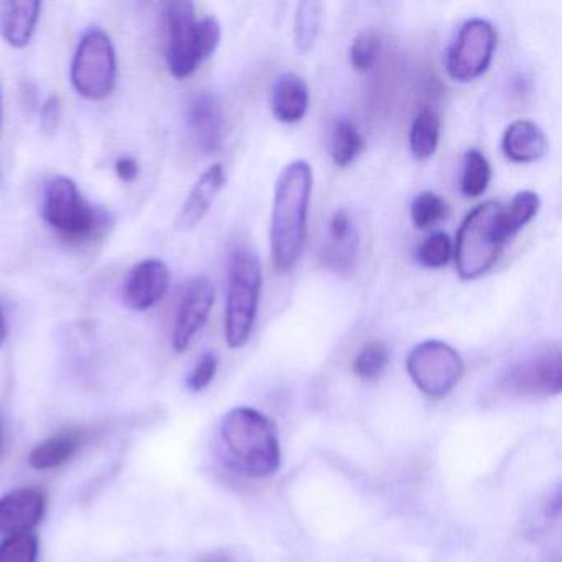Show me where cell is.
<instances>
[{"instance_id":"cell-6","label":"cell","mask_w":562,"mask_h":562,"mask_svg":"<svg viewBox=\"0 0 562 562\" xmlns=\"http://www.w3.org/2000/svg\"><path fill=\"white\" fill-rule=\"evenodd\" d=\"M41 213L44 222L58 235L70 241H85L97 235L106 216L91 205L74 180L68 177H54L42 190Z\"/></svg>"},{"instance_id":"cell-16","label":"cell","mask_w":562,"mask_h":562,"mask_svg":"<svg viewBox=\"0 0 562 562\" xmlns=\"http://www.w3.org/2000/svg\"><path fill=\"white\" fill-rule=\"evenodd\" d=\"M226 183L225 169L222 164H213L199 182L193 186L192 192L187 196L179 216H177L176 228L179 232H192L202 223L206 213L212 209L218 193Z\"/></svg>"},{"instance_id":"cell-35","label":"cell","mask_w":562,"mask_h":562,"mask_svg":"<svg viewBox=\"0 0 562 562\" xmlns=\"http://www.w3.org/2000/svg\"><path fill=\"white\" fill-rule=\"evenodd\" d=\"M0 126H2V100H0Z\"/></svg>"},{"instance_id":"cell-36","label":"cell","mask_w":562,"mask_h":562,"mask_svg":"<svg viewBox=\"0 0 562 562\" xmlns=\"http://www.w3.org/2000/svg\"><path fill=\"white\" fill-rule=\"evenodd\" d=\"M0 446H2V430H0Z\"/></svg>"},{"instance_id":"cell-9","label":"cell","mask_w":562,"mask_h":562,"mask_svg":"<svg viewBox=\"0 0 562 562\" xmlns=\"http://www.w3.org/2000/svg\"><path fill=\"white\" fill-rule=\"evenodd\" d=\"M562 390V353L549 345L513 364L499 380L498 391L513 397L555 396Z\"/></svg>"},{"instance_id":"cell-29","label":"cell","mask_w":562,"mask_h":562,"mask_svg":"<svg viewBox=\"0 0 562 562\" xmlns=\"http://www.w3.org/2000/svg\"><path fill=\"white\" fill-rule=\"evenodd\" d=\"M452 256V241L446 233H434L420 243L416 259L423 268L439 269L449 265Z\"/></svg>"},{"instance_id":"cell-31","label":"cell","mask_w":562,"mask_h":562,"mask_svg":"<svg viewBox=\"0 0 562 562\" xmlns=\"http://www.w3.org/2000/svg\"><path fill=\"white\" fill-rule=\"evenodd\" d=\"M216 370H218V357L215 351H206L190 371L189 378H187V387L193 393L206 390L212 384Z\"/></svg>"},{"instance_id":"cell-26","label":"cell","mask_w":562,"mask_h":562,"mask_svg":"<svg viewBox=\"0 0 562 562\" xmlns=\"http://www.w3.org/2000/svg\"><path fill=\"white\" fill-rule=\"evenodd\" d=\"M390 351L383 341H370L361 348L353 361V373L364 381L378 380L386 370Z\"/></svg>"},{"instance_id":"cell-8","label":"cell","mask_w":562,"mask_h":562,"mask_svg":"<svg viewBox=\"0 0 562 562\" xmlns=\"http://www.w3.org/2000/svg\"><path fill=\"white\" fill-rule=\"evenodd\" d=\"M406 368L413 383L432 400L452 393L465 371L459 351L440 340L416 345L407 355Z\"/></svg>"},{"instance_id":"cell-11","label":"cell","mask_w":562,"mask_h":562,"mask_svg":"<svg viewBox=\"0 0 562 562\" xmlns=\"http://www.w3.org/2000/svg\"><path fill=\"white\" fill-rule=\"evenodd\" d=\"M215 304V288L205 276L192 279L183 289L173 325L172 345L177 353L189 350L196 335L205 327Z\"/></svg>"},{"instance_id":"cell-27","label":"cell","mask_w":562,"mask_h":562,"mask_svg":"<svg viewBox=\"0 0 562 562\" xmlns=\"http://www.w3.org/2000/svg\"><path fill=\"white\" fill-rule=\"evenodd\" d=\"M41 539L35 532L5 536L0 541V562H38Z\"/></svg>"},{"instance_id":"cell-25","label":"cell","mask_w":562,"mask_h":562,"mask_svg":"<svg viewBox=\"0 0 562 562\" xmlns=\"http://www.w3.org/2000/svg\"><path fill=\"white\" fill-rule=\"evenodd\" d=\"M449 215V205L432 192H423L413 200L411 218L419 229H430Z\"/></svg>"},{"instance_id":"cell-2","label":"cell","mask_w":562,"mask_h":562,"mask_svg":"<svg viewBox=\"0 0 562 562\" xmlns=\"http://www.w3.org/2000/svg\"><path fill=\"white\" fill-rule=\"evenodd\" d=\"M220 443L226 463L249 479H268L281 467L274 423L252 407L228 411L220 420Z\"/></svg>"},{"instance_id":"cell-30","label":"cell","mask_w":562,"mask_h":562,"mask_svg":"<svg viewBox=\"0 0 562 562\" xmlns=\"http://www.w3.org/2000/svg\"><path fill=\"white\" fill-rule=\"evenodd\" d=\"M381 42L374 32H363L353 41L350 48V61L355 70H371L376 64L378 55H380Z\"/></svg>"},{"instance_id":"cell-23","label":"cell","mask_w":562,"mask_h":562,"mask_svg":"<svg viewBox=\"0 0 562 562\" xmlns=\"http://www.w3.org/2000/svg\"><path fill=\"white\" fill-rule=\"evenodd\" d=\"M322 24V4L315 0L301 2L295 12L294 42L301 54H308L317 42Z\"/></svg>"},{"instance_id":"cell-10","label":"cell","mask_w":562,"mask_h":562,"mask_svg":"<svg viewBox=\"0 0 562 562\" xmlns=\"http://www.w3.org/2000/svg\"><path fill=\"white\" fill-rule=\"evenodd\" d=\"M496 41L495 27L488 21L472 19L465 22L447 52L449 77L459 83H469L482 77L492 65Z\"/></svg>"},{"instance_id":"cell-17","label":"cell","mask_w":562,"mask_h":562,"mask_svg":"<svg viewBox=\"0 0 562 562\" xmlns=\"http://www.w3.org/2000/svg\"><path fill=\"white\" fill-rule=\"evenodd\" d=\"M87 442V434L80 427L58 430L54 436L38 442L29 453V465L34 470L60 469L70 462Z\"/></svg>"},{"instance_id":"cell-20","label":"cell","mask_w":562,"mask_h":562,"mask_svg":"<svg viewBox=\"0 0 562 562\" xmlns=\"http://www.w3.org/2000/svg\"><path fill=\"white\" fill-rule=\"evenodd\" d=\"M311 94L299 75L284 74L276 80L271 93L272 114L279 123L295 124L307 114Z\"/></svg>"},{"instance_id":"cell-28","label":"cell","mask_w":562,"mask_h":562,"mask_svg":"<svg viewBox=\"0 0 562 562\" xmlns=\"http://www.w3.org/2000/svg\"><path fill=\"white\" fill-rule=\"evenodd\" d=\"M539 210V196L535 192L516 193L512 202L505 205L506 223H508L509 233L512 236L518 235L536 215Z\"/></svg>"},{"instance_id":"cell-21","label":"cell","mask_w":562,"mask_h":562,"mask_svg":"<svg viewBox=\"0 0 562 562\" xmlns=\"http://www.w3.org/2000/svg\"><path fill=\"white\" fill-rule=\"evenodd\" d=\"M440 120L439 114L430 108H424L414 117L411 126V153L417 160H429L439 146Z\"/></svg>"},{"instance_id":"cell-22","label":"cell","mask_w":562,"mask_h":562,"mask_svg":"<svg viewBox=\"0 0 562 562\" xmlns=\"http://www.w3.org/2000/svg\"><path fill=\"white\" fill-rule=\"evenodd\" d=\"M490 179H492V169L488 160L480 150H467L463 157L462 179H460V189L467 199H479L488 189Z\"/></svg>"},{"instance_id":"cell-24","label":"cell","mask_w":562,"mask_h":562,"mask_svg":"<svg viewBox=\"0 0 562 562\" xmlns=\"http://www.w3.org/2000/svg\"><path fill=\"white\" fill-rule=\"evenodd\" d=\"M364 140L360 131L350 121H340L331 136V159L338 167H348L363 150Z\"/></svg>"},{"instance_id":"cell-3","label":"cell","mask_w":562,"mask_h":562,"mask_svg":"<svg viewBox=\"0 0 562 562\" xmlns=\"http://www.w3.org/2000/svg\"><path fill=\"white\" fill-rule=\"evenodd\" d=\"M512 238L505 205L485 202L475 206L457 233L456 265L460 278L473 281L486 274Z\"/></svg>"},{"instance_id":"cell-1","label":"cell","mask_w":562,"mask_h":562,"mask_svg":"<svg viewBox=\"0 0 562 562\" xmlns=\"http://www.w3.org/2000/svg\"><path fill=\"white\" fill-rule=\"evenodd\" d=\"M314 173L304 160L289 164L274 190L271 249L276 269L289 272L301 261L307 241V216Z\"/></svg>"},{"instance_id":"cell-12","label":"cell","mask_w":562,"mask_h":562,"mask_svg":"<svg viewBox=\"0 0 562 562\" xmlns=\"http://www.w3.org/2000/svg\"><path fill=\"white\" fill-rule=\"evenodd\" d=\"M47 493L38 486H19L0 496V535H24L44 521Z\"/></svg>"},{"instance_id":"cell-19","label":"cell","mask_w":562,"mask_h":562,"mask_svg":"<svg viewBox=\"0 0 562 562\" xmlns=\"http://www.w3.org/2000/svg\"><path fill=\"white\" fill-rule=\"evenodd\" d=\"M41 9V2L35 0H11L0 5V34L11 47H27L37 29Z\"/></svg>"},{"instance_id":"cell-4","label":"cell","mask_w":562,"mask_h":562,"mask_svg":"<svg viewBox=\"0 0 562 562\" xmlns=\"http://www.w3.org/2000/svg\"><path fill=\"white\" fill-rule=\"evenodd\" d=\"M167 65L173 77L183 80L209 60L222 41V27L213 18L196 22L192 2L167 4Z\"/></svg>"},{"instance_id":"cell-18","label":"cell","mask_w":562,"mask_h":562,"mask_svg":"<svg viewBox=\"0 0 562 562\" xmlns=\"http://www.w3.org/2000/svg\"><path fill=\"white\" fill-rule=\"evenodd\" d=\"M502 149L513 162H538L548 154L549 143L538 124L528 120H518L506 127Z\"/></svg>"},{"instance_id":"cell-33","label":"cell","mask_w":562,"mask_h":562,"mask_svg":"<svg viewBox=\"0 0 562 562\" xmlns=\"http://www.w3.org/2000/svg\"><path fill=\"white\" fill-rule=\"evenodd\" d=\"M116 173L123 182H134L139 176V164L133 157H120L116 160Z\"/></svg>"},{"instance_id":"cell-7","label":"cell","mask_w":562,"mask_h":562,"mask_svg":"<svg viewBox=\"0 0 562 562\" xmlns=\"http://www.w3.org/2000/svg\"><path fill=\"white\" fill-rule=\"evenodd\" d=\"M116 50L106 32L91 29L81 38L71 64L75 90L91 101L104 100L116 87Z\"/></svg>"},{"instance_id":"cell-15","label":"cell","mask_w":562,"mask_h":562,"mask_svg":"<svg viewBox=\"0 0 562 562\" xmlns=\"http://www.w3.org/2000/svg\"><path fill=\"white\" fill-rule=\"evenodd\" d=\"M360 233L345 210H337L328 222L327 239L321 249V261L337 274L347 276L357 266Z\"/></svg>"},{"instance_id":"cell-34","label":"cell","mask_w":562,"mask_h":562,"mask_svg":"<svg viewBox=\"0 0 562 562\" xmlns=\"http://www.w3.org/2000/svg\"><path fill=\"white\" fill-rule=\"evenodd\" d=\"M5 335H8V325H5L4 312L0 308V348L4 345Z\"/></svg>"},{"instance_id":"cell-5","label":"cell","mask_w":562,"mask_h":562,"mask_svg":"<svg viewBox=\"0 0 562 562\" xmlns=\"http://www.w3.org/2000/svg\"><path fill=\"white\" fill-rule=\"evenodd\" d=\"M261 262L252 249L236 246L229 259L225 335L229 348L248 344L258 317L261 295Z\"/></svg>"},{"instance_id":"cell-32","label":"cell","mask_w":562,"mask_h":562,"mask_svg":"<svg viewBox=\"0 0 562 562\" xmlns=\"http://www.w3.org/2000/svg\"><path fill=\"white\" fill-rule=\"evenodd\" d=\"M41 126L47 134L55 133L61 120V101L57 94H52L45 100L41 113Z\"/></svg>"},{"instance_id":"cell-13","label":"cell","mask_w":562,"mask_h":562,"mask_svg":"<svg viewBox=\"0 0 562 562\" xmlns=\"http://www.w3.org/2000/svg\"><path fill=\"white\" fill-rule=\"evenodd\" d=\"M187 126L203 154L218 153L226 134L225 114L218 98L209 91L195 94L187 108Z\"/></svg>"},{"instance_id":"cell-14","label":"cell","mask_w":562,"mask_h":562,"mask_svg":"<svg viewBox=\"0 0 562 562\" xmlns=\"http://www.w3.org/2000/svg\"><path fill=\"white\" fill-rule=\"evenodd\" d=\"M169 268L157 259H146L131 269L123 285V302L130 311L144 312L166 297Z\"/></svg>"}]
</instances>
